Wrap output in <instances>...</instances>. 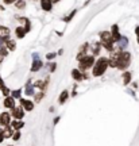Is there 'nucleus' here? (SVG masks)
I'll return each instance as SVG.
<instances>
[{
	"mask_svg": "<svg viewBox=\"0 0 139 146\" xmlns=\"http://www.w3.org/2000/svg\"><path fill=\"white\" fill-rule=\"evenodd\" d=\"M4 39H1V38H0V47H3V46H4Z\"/></svg>",
	"mask_w": 139,
	"mask_h": 146,
	"instance_id": "f704fd0d",
	"label": "nucleus"
},
{
	"mask_svg": "<svg viewBox=\"0 0 139 146\" xmlns=\"http://www.w3.org/2000/svg\"><path fill=\"white\" fill-rule=\"evenodd\" d=\"M12 138H14V139H15V141H18V139H19V138H21V133H19V130H16L15 133H14V134H12Z\"/></svg>",
	"mask_w": 139,
	"mask_h": 146,
	"instance_id": "c756f323",
	"label": "nucleus"
},
{
	"mask_svg": "<svg viewBox=\"0 0 139 146\" xmlns=\"http://www.w3.org/2000/svg\"><path fill=\"white\" fill-rule=\"evenodd\" d=\"M15 34H16L18 38H23V36L27 34V31H26V29H24V27L19 26V27H16L15 29Z\"/></svg>",
	"mask_w": 139,
	"mask_h": 146,
	"instance_id": "f3484780",
	"label": "nucleus"
},
{
	"mask_svg": "<svg viewBox=\"0 0 139 146\" xmlns=\"http://www.w3.org/2000/svg\"><path fill=\"white\" fill-rule=\"evenodd\" d=\"M4 46L8 49V52H14L16 49V42L14 41V39H5V42H4Z\"/></svg>",
	"mask_w": 139,
	"mask_h": 146,
	"instance_id": "2eb2a0df",
	"label": "nucleus"
},
{
	"mask_svg": "<svg viewBox=\"0 0 139 146\" xmlns=\"http://www.w3.org/2000/svg\"><path fill=\"white\" fill-rule=\"evenodd\" d=\"M24 92H26V95H28V96H34V95H35V92H34V85H32L30 81L27 83L26 91H24Z\"/></svg>",
	"mask_w": 139,
	"mask_h": 146,
	"instance_id": "6ab92c4d",
	"label": "nucleus"
},
{
	"mask_svg": "<svg viewBox=\"0 0 139 146\" xmlns=\"http://www.w3.org/2000/svg\"><path fill=\"white\" fill-rule=\"evenodd\" d=\"M12 115H14L15 119H23L24 111H23L22 107H14V108H12Z\"/></svg>",
	"mask_w": 139,
	"mask_h": 146,
	"instance_id": "0eeeda50",
	"label": "nucleus"
},
{
	"mask_svg": "<svg viewBox=\"0 0 139 146\" xmlns=\"http://www.w3.org/2000/svg\"><path fill=\"white\" fill-rule=\"evenodd\" d=\"M72 76L73 78L76 80V81H81V80H87L88 76L85 74V73H83L80 69H73L72 70Z\"/></svg>",
	"mask_w": 139,
	"mask_h": 146,
	"instance_id": "20e7f679",
	"label": "nucleus"
},
{
	"mask_svg": "<svg viewBox=\"0 0 139 146\" xmlns=\"http://www.w3.org/2000/svg\"><path fill=\"white\" fill-rule=\"evenodd\" d=\"M131 64V54L126 50H120L119 56L116 58V64H115V68L120 69V70H126Z\"/></svg>",
	"mask_w": 139,
	"mask_h": 146,
	"instance_id": "f257e3e1",
	"label": "nucleus"
},
{
	"mask_svg": "<svg viewBox=\"0 0 139 146\" xmlns=\"http://www.w3.org/2000/svg\"><path fill=\"white\" fill-rule=\"evenodd\" d=\"M131 72H124L123 73V84L124 85H127V84L131 83Z\"/></svg>",
	"mask_w": 139,
	"mask_h": 146,
	"instance_id": "aec40b11",
	"label": "nucleus"
},
{
	"mask_svg": "<svg viewBox=\"0 0 139 146\" xmlns=\"http://www.w3.org/2000/svg\"><path fill=\"white\" fill-rule=\"evenodd\" d=\"M68 96H69V94H68V91H64L61 95H60V99H58V102H60V104H62V103H65L68 99Z\"/></svg>",
	"mask_w": 139,
	"mask_h": 146,
	"instance_id": "5701e85b",
	"label": "nucleus"
},
{
	"mask_svg": "<svg viewBox=\"0 0 139 146\" xmlns=\"http://www.w3.org/2000/svg\"><path fill=\"white\" fill-rule=\"evenodd\" d=\"M56 56H57V53H47L46 54V58L50 61V60H54L56 58Z\"/></svg>",
	"mask_w": 139,
	"mask_h": 146,
	"instance_id": "c85d7f7f",
	"label": "nucleus"
},
{
	"mask_svg": "<svg viewBox=\"0 0 139 146\" xmlns=\"http://www.w3.org/2000/svg\"><path fill=\"white\" fill-rule=\"evenodd\" d=\"M43 96H45L43 91H42V92H39V94H36V95H35V102H36V103H39V102L43 99Z\"/></svg>",
	"mask_w": 139,
	"mask_h": 146,
	"instance_id": "bb28decb",
	"label": "nucleus"
},
{
	"mask_svg": "<svg viewBox=\"0 0 139 146\" xmlns=\"http://www.w3.org/2000/svg\"><path fill=\"white\" fill-rule=\"evenodd\" d=\"M76 12H77V10H73L72 12L69 14V16H66V18H64V21H65V22H69V21H70V19L73 18V16L76 15Z\"/></svg>",
	"mask_w": 139,
	"mask_h": 146,
	"instance_id": "cd10ccee",
	"label": "nucleus"
},
{
	"mask_svg": "<svg viewBox=\"0 0 139 146\" xmlns=\"http://www.w3.org/2000/svg\"><path fill=\"white\" fill-rule=\"evenodd\" d=\"M3 1H4L5 4H12V3H15L16 0H3Z\"/></svg>",
	"mask_w": 139,
	"mask_h": 146,
	"instance_id": "473e14b6",
	"label": "nucleus"
},
{
	"mask_svg": "<svg viewBox=\"0 0 139 146\" xmlns=\"http://www.w3.org/2000/svg\"><path fill=\"white\" fill-rule=\"evenodd\" d=\"M15 7L16 8H19V10H23V8L26 7V1H24V0H16Z\"/></svg>",
	"mask_w": 139,
	"mask_h": 146,
	"instance_id": "b1692460",
	"label": "nucleus"
},
{
	"mask_svg": "<svg viewBox=\"0 0 139 146\" xmlns=\"http://www.w3.org/2000/svg\"><path fill=\"white\" fill-rule=\"evenodd\" d=\"M21 95H22V91H21V89H16V91H12V92H11V96H12L14 99L21 98Z\"/></svg>",
	"mask_w": 139,
	"mask_h": 146,
	"instance_id": "393cba45",
	"label": "nucleus"
},
{
	"mask_svg": "<svg viewBox=\"0 0 139 146\" xmlns=\"http://www.w3.org/2000/svg\"><path fill=\"white\" fill-rule=\"evenodd\" d=\"M1 92H3V95H4V96H10V94H11V91L8 88H7V87H5V85H3V87H1Z\"/></svg>",
	"mask_w": 139,
	"mask_h": 146,
	"instance_id": "a878e982",
	"label": "nucleus"
},
{
	"mask_svg": "<svg viewBox=\"0 0 139 146\" xmlns=\"http://www.w3.org/2000/svg\"><path fill=\"white\" fill-rule=\"evenodd\" d=\"M101 47H103V45H101V42H95L92 45V52L95 56H97L99 53H100V50H101Z\"/></svg>",
	"mask_w": 139,
	"mask_h": 146,
	"instance_id": "a211bd4d",
	"label": "nucleus"
},
{
	"mask_svg": "<svg viewBox=\"0 0 139 146\" xmlns=\"http://www.w3.org/2000/svg\"><path fill=\"white\" fill-rule=\"evenodd\" d=\"M0 38L1 39H8L10 38V29L5 26H0Z\"/></svg>",
	"mask_w": 139,
	"mask_h": 146,
	"instance_id": "4468645a",
	"label": "nucleus"
},
{
	"mask_svg": "<svg viewBox=\"0 0 139 146\" xmlns=\"http://www.w3.org/2000/svg\"><path fill=\"white\" fill-rule=\"evenodd\" d=\"M135 34H136V41H138V43H139V26L135 27Z\"/></svg>",
	"mask_w": 139,
	"mask_h": 146,
	"instance_id": "2f4dec72",
	"label": "nucleus"
},
{
	"mask_svg": "<svg viewBox=\"0 0 139 146\" xmlns=\"http://www.w3.org/2000/svg\"><path fill=\"white\" fill-rule=\"evenodd\" d=\"M11 123V115L8 112H1L0 114V125L1 126H8Z\"/></svg>",
	"mask_w": 139,
	"mask_h": 146,
	"instance_id": "39448f33",
	"label": "nucleus"
},
{
	"mask_svg": "<svg viewBox=\"0 0 139 146\" xmlns=\"http://www.w3.org/2000/svg\"><path fill=\"white\" fill-rule=\"evenodd\" d=\"M111 34H112V39L113 42H118L120 39V33H119V26L118 25H112V29H111Z\"/></svg>",
	"mask_w": 139,
	"mask_h": 146,
	"instance_id": "6e6552de",
	"label": "nucleus"
},
{
	"mask_svg": "<svg viewBox=\"0 0 139 146\" xmlns=\"http://www.w3.org/2000/svg\"><path fill=\"white\" fill-rule=\"evenodd\" d=\"M21 104L22 107L26 110V111H32L34 110V103L31 100H27V99H21Z\"/></svg>",
	"mask_w": 139,
	"mask_h": 146,
	"instance_id": "9b49d317",
	"label": "nucleus"
},
{
	"mask_svg": "<svg viewBox=\"0 0 139 146\" xmlns=\"http://www.w3.org/2000/svg\"><path fill=\"white\" fill-rule=\"evenodd\" d=\"M47 84H49V78H45L43 81H42V80H38V81H35V83L32 84V85H34L35 88H39V89H42V91H43V89H46Z\"/></svg>",
	"mask_w": 139,
	"mask_h": 146,
	"instance_id": "ddd939ff",
	"label": "nucleus"
},
{
	"mask_svg": "<svg viewBox=\"0 0 139 146\" xmlns=\"http://www.w3.org/2000/svg\"><path fill=\"white\" fill-rule=\"evenodd\" d=\"M56 68H57V64L56 62L49 64V70H50V72H54V70H56Z\"/></svg>",
	"mask_w": 139,
	"mask_h": 146,
	"instance_id": "7c9ffc66",
	"label": "nucleus"
},
{
	"mask_svg": "<svg viewBox=\"0 0 139 146\" xmlns=\"http://www.w3.org/2000/svg\"><path fill=\"white\" fill-rule=\"evenodd\" d=\"M3 58H4V57H3V56H1V54H0V64L3 62Z\"/></svg>",
	"mask_w": 139,
	"mask_h": 146,
	"instance_id": "e433bc0d",
	"label": "nucleus"
},
{
	"mask_svg": "<svg viewBox=\"0 0 139 146\" xmlns=\"http://www.w3.org/2000/svg\"><path fill=\"white\" fill-rule=\"evenodd\" d=\"M4 107L5 108H14L15 107V99L12 98V96H5V99H4Z\"/></svg>",
	"mask_w": 139,
	"mask_h": 146,
	"instance_id": "f8f14e48",
	"label": "nucleus"
},
{
	"mask_svg": "<svg viewBox=\"0 0 139 146\" xmlns=\"http://www.w3.org/2000/svg\"><path fill=\"white\" fill-rule=\"evenodd\" d=\"M19 21L24 23V29H26V31H27V33L30 31V30H31V23H30V21H28L27 18H21Z\"/></svg>",
	"mask_w": 139,
	"mask_h": 146,
	"instance_id": "4be33fe9",
	"label": "nucleus"
},
{
	"mask_svg": "<svg viewBox=\"0 0 139 146\" xmlns=\"http://www.w3.org/2000/svg\"><path fill=\"white\" fill-rule=\"evenodd\" d=\"M10 125H11V127H12L14 130H21L22 127L24 126V123L22 122V119H15L14 122H11Z\"/></svg>",
	"mask_w": 139,
	"mask_h": 146,
	"instance_id": "dca6fc26",
	"label": "nucleus"
},
{
	"mask_svg": "<svg viewBox=\"0 0 139 146\" xmlns=\"http://www.w3.org/2000/svg\"><path fill=\"white\" fill-rule=\"evenodd\" d=\"M3 134H4V138H10V137H12V127H11L10 125L5 126V129L3 130Z\"/></svg>",
	"mask_w": 139,
	"mask_h": 146,
	"instance_id": "412c9836",
	"label": "nucleus"
},
{
	"mask_svg": "<svg viewBox=\"0 0 139 146\" xmlns=\"http://www.w3.org/2000/svg\"><path fill=\"white\" fill-rule=\"evenodd\" d=\"M109 68L108 65V58L105 57H100L95 62V66H93L92 69V74L95 76V77H99V76H103L104 73H105V70Z\"/></svg>",
	"mask_w": 139,
	"mask_h": 146,
	"instance_id": "f03ea898",
	"label": "nucleus"
},
{
	"mask_svg": "<svg viewBox=\"0 0 139 146\" xmlns=\"http://www.w3.org/2000/svg\"><path fill=\"white\" fill-rule=\"evenodd\" d=\"M3 85H4V83H3V80H1V76H0V88H1Z\"/></svg>",
	"mask_w": 139,
	"mask_h": 146,
	"instance_id": "c9c22d12",
	"label": "nucleus"
},
{
	"mask_svg": "<svg viewBox=\"0 0 139 146\" xmlns=\"http://www.w3.org/2000/svg\"><path fill=\"white\" fill-rule=\"evenodd\" d=\"M116 43H118V50H126V47L128 46V38L122 35Z\"/></svg>",
	"mask_w": 139,
	"mask_h": 146,
	"instance_id": "423d86ee",
	"label": "nucleus"
},
{
	"mask_svg": "<svg viewBox=\"0 0 139 146\" xmlns=\"http://www.w3.org/2000/svg\"><path fill=\"white\" fill-rule=\"evenodd\" d=\"M3 139H4V134H3V130H0V143L3 142Z\"/></svg>",
	"mask_w": 139,
	"mask_h": 146,
	"instance_id": "72a5a7b5",
	"label": "nucleus"
},
{
	"mask_svg": "<svg viewBox=\"0 0 139 146\" xmlns=\"http://www.w3.org/2000/svg\"><path fill=\"white\" fill-rule=\"evenodd\" d=\"M42 66H43V62L39 58H35V60H32V64H31V72H38Z\"/></svg>",
	"mask_w": 139,
	"mask_h": 146,
	"instance_id": "1a4fd4ad",
	"label": "nucleus"
},
{
	"mask_svg": "<svg viewBox=\"0 0 139 146\" xmlns=\"http://www.w3.org/2000/svg\"><path fill=\"white\" fill-rule=\"evenodd\" d=\"M41 8L43 11H46V12L52 11L53 10V1L52 0H41Z\"/></svg>",
	"mask_w": 139,
	"mask_h": 146,
	"instance_id": "9d476101",
	"label": "nucleus"
},
{
	"mask_svg": "<svg viewBox=\"0 0 139 146\" xmlns=\"http://www.w3.org/2000/svg\"><path fill=\"white\" fill-rule=\"evenodd\" d=\"M53 3H58V1H60V0H52Z\"/></svg>",
	"mask_w": 139,
	"mask_h": 146,
	"instance_id": "4c0bfd02",
	"label": "nucleus"
},
{
	"mask_svg": "<svg viewBox=\"0 0 139 146\" xmlns=\"http://www.w3.org/2000/svg\"><path fill=\"white\" fill-rule=\"evenodd\" d=\"M93 64H95V57L93 56H85V57L80 61V66H78V69L83 72V70H87V69L92 68Z\"/></svg>",
	"mask_w": 139,
	"mask_h": 146,
	"instance_id": "7ed1b4c3",
	"label": "nucleus"
}]
</instances>
